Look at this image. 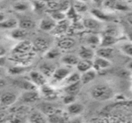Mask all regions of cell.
I'll list each match as a JSON object with an SVG mask.
<instances>
[{
	"label": "cell",
	"mask_w": 132,
	"mask_h": 123,
	"mask_svg": "<svg viewBox=\"0 0 132 123\" xmlns=\"http://www.w3.org/2000/svg\"><path fill=\"white\" fill-rule=\"evenodd\" d=\"M26 68L24 65H19L16 66H12V67L9 68L8 73L12 75H17L22 74L23 72H26Z\"/></svg>",
	"instance_id": "cell-32"
},
{
	"label": "cell",
	"mask_w": 132,
	"mask_h": 123,
	"mask_svg": "<svg viewBox=\"0 0 132 123\" xmlns=\"http://www.w3.org/2000/svg\"><path fill=\"white\" fill-rule=\"evenodd\" d=\"M95 54L96 52H94L91 49L84 45L80 47L78 52V55L81 59H89V60H92L94 58Z\"/></svg>",
	"instance_id": "cell-14"
},
{
	"label": "cell",
	"mask_w": 132,
	"mask_h": 123,
	"mask_svg": "<svg viewBox=\"0 0 132 123\" xmlns=\"http://www.w3.org/2000/svg\"><path fill=\"white\" fill-rule=\"evenodd\" d=\"M113 89L105 84H100L95 86L91 91L92 97L97 101H107L112 98Z\"/></svg>",
	"instance_id": "cell-1"
},
{
	"label": "cell",
	"mask_w": 132,
	"mask_h": 123,
	"mask_svg": "<svg viewBox=\"0 0 132 123\" xmlns=\"http://www.w3.org/2000/svg\"><path fill=\"white\" fill-rule=\"evenodd\" d=\"M97 75V71L93 68L85 72H83L81 75V82L82 84H87L89 82H90L91 81H93Z\"/></svg>",
	"instance_id": "cell-20"
},
{
	"label": "cell",
	"mask_w": 132,
	"mask_h": 123,
	"mask_svg": "<svg viewBox=\"0 0 132 123\" xmlns=\"http://www.w3.org/2000/svg\"><path fill=\"white\" fill-rule=\"evenodd\" d=\"M40 1H43V2H50V1H53V0H40Z\"/></svg>",
	"instance_id": "cell-46"
},
{
	"label": "cell",
	"mask_w": 132,
	"mask_h": 123,
	"mask_svg": "<svg viewBox=\"0 0 132 123\" xmlns=\"http://www.w3.org/2000/svg\"><path fill=\"white\" fill-rule=\"evenodd\" d=\"M77 70L83 73L91 69H93L94 66V61L93 60H89V59H81L78 62V64L76 65Z\"/></svg>",
	"instance_id": "cell-17"
},
{
	"label": "cell",
	"mask_w": 132,
	"mask_h": 123,
	"mask_svg": "<svg viewBox=\"0 0 132 123\" xmlns=\"http://www.w3.org/2000/svg\"><path fill=\"white\" fill-rule=\"evenodd\" d=\"M12 8L17 12H25L32 8V4L27 1H18L13 4Z\"/></svg>",
	"instance_id": "cell-22"
},
{
	"label": "cell",
	"mask_w": 132,
	"mask_h": 123,
	"mask_svg": "<svg viewBox=\"0 0 132 123\" xmlns=\"http://www.w3.org/2000/svg\"><path fill=\"white\" fill-rule=\"evenodd\" d=\"M67 29H68L67 22L66 20H63V21L57 22L55 29L53 30V32L55 35H61V34L64 33L67 30Z\"/></svg>",
	"instance_id": "cell-29"
},
{
	"label": "cell",
	"mask_w": 132,
	"mask_h": 123,
	"mask_svg": "<svg viewBox=\"0 0 132 123\" xmlns=\"http://www.w3.org/2000/svg\"><path fill=\"white\" fill-rule=\"evenodd\" d=\"M29 122L33 123H43L48 122L47 116L41 111H36L30 114Z\"/></svg>",
	"instance_id": "cell-12"
},
{
	"label": "cell",
	"mask_w": 132,
	"mask_h": 123,
	"mask_svg": "<svg viewBox=\"0 0 132 123\" xmlns=\"http://www.w3.org/2000/svg\"><path fill=\"white\" fill-rule=\"evenodd\" d=\"M127 1H128V2H131L132 3V0H127Z\"/></svg>",
	"instance_id": "cell-47"
},
{
	"label": "cell",
	"mask_w": 132,
	"mask_h": 123,
	"mask_svg": "<svg viewBox=\"0 0 132 123\" xmlns=\"http://www.w3.org/2000/svg\"><path fill=\"white\" fill-rule=\"evenodd\" d=\"M73 8H74V9H75V11L77 12H80H80H84L87 9V7L84 4V2H80V1H79V2H77L74 5Z\"/></svg>",
	"instance_id": "cell-39"
},
{
	"label": "cell",
	"mask_w": 132,
	"mask_h": 123,
	"mask_svg": "<svg viewBox=\"0 0 132 123\" xmlns=\"http://www.w3.org/2000/svg\"><path fill=\"white\" fill-rule=\"evenodd\" d=\"M29 79L37 87L39 88L47 83L46 77L39 71H31L29 73Z\"/></svg>",
	"instance_id": "cell-3"
},
{
	"label": "cell",
	"mask_w": 132,
	"mask_h": 123,
	"mask_svg": "<svg viewBox=\"0 0 132 123\" xmlns=\"http://www.w3.org/2000/svg\"><path fill=\"white\" fill-rule=\"evenodd\" d=\"M75 101H76V95H72V94H67L63 99V102L66 105H70L75 102Z\"/></svg>",
	"instance_id": "cell-40"
},
{
	"label": "cell",
	"mask_w": 132,
	"mask_h": 123,
	"mask_svg": "<svg viewBox=\"0 0 132 123\" xmlns=\"http://www.w3.org/2000/svg\"><path fill=\"white\" fill-rule=\"evenodd\" d=\"M27 31L25 30V29H22L21 28L19 27V29H12L10 35L11 37L13 39H15V40H23L24 38L27 35Z\"/></svg>",
	"instance_id": "cell-27"
},
{
	"label": "cell",
	"mask_w": 132,
	"mask_h": 123,
	"mask_svg": "<svg viewBox=\"0 0 132 123\" xmlns=\"http://www.w3.org/2000/svg\"><path fill=\"white\" fill-rule=\"evenodd\" d=\"M97 56H100L105 59H111L114 55V49L111 47H102L101 46L96 51Z\"/></svg>",
	"instance_id": "cell-19"
},
{
	"label": "cell",
	"mask_w": 132,
	"mask_h": 123,
	"mask_svg": "<svg viewBox=\"0 0 132 123\" xmlns=\"http://www.w3.org/2000/svg\"><path fill=\"white\" fill-rule=\"evenodd\" d=\"M80 79H81V75L78 72H73V73H70V75L65 79V83H66V86L70 85L72 83L77 82L80 81Z\"/></svg>",
	"instance_id": "cell-33"
},
{
	"label": "cell",
	"mask_w": 132,
	"mask_h": 123,
	"mask_svg": "<svg viewBox=\"0 0 132 123\" xmlns=\"http://www.w3.org/2000/svg\"><path fill=\"white\" fill-rule=\"evenodd\" d=\"M117 38L114 35H104L101 38V42L100 46L102 47H111V45H114L117 42Z\"/></svg>",
	"instance_id": "cell-23"
},
{
	"label": "cell",
	"mask_w": 132,
	"mask_h": 123,
	"mask_svg": "<svg viewBox=\"0 0 132 123\" xmlns=\"http://www.w3.org/2000/svg\"><path fill=\"white\" fill-rule=\"evenodd\" d=\"M128 36L129 40H130V41L132 42V32H129V33H128Z\"/></svg>",
	"instance_id": "cell-44"
},
{
	"label": "cell",
	"mask_w": 132,
	"mask_h": 123,
	"mask_svg": "<svg viewBox=\"0 0 132 123\" xmlns=\"http://www.w3.org/2000/svg\"><path fill=\"white\" fill-rule=\"evenodd\" d=\"M91 14L94 16L95 18L100 20V21H109L111 20V17L103 12L102 11L97 9V8H93L91 10Z\"/></svg>",
	"instance_id": "cell-30"
},
{
	"label": "cell",
	"mask_w": 132,
	"mask_h": 123,
	"mask_svg": "<svg viewBox=\"0 0 132 123\" xmlns=\"http://www.w3.org/2000/svg\"><path fill=\"white\" fill-rule=\"evenodd\" d=\"M84 110V107L82 104L78 102H73L68 106L67 111L70 115L73 116H77L79 114H81Z\"/></svg>",
	"instance_id": "cell-21"
},
{
	"label": "cell",
	"mask_w": 132,
	"mask_h": 123,
	"mask_svg": "<svg viewBox=\"0 0 132 123\" xmlns=\"http://www.w3.org/2000/svg\"><path fill=\"white\" fill-rule=\"evenodd\" d=\"M56 69V66L50 62H43L39 66V71L41 72L46 78L53 77Z\"/></svg>",
	"instance_id": "cell-7"
},
{
	"label": "cell",
	"mask_w": 132,
	"mask_h": 123,
	"mask_svg": "<svg viewBox=\"0 0 132 123\" xmlns=\"http://www.w3.org/2000/svg\"><path fill=\"white\" fill-rule=\"evenodd\" d=\"M33 43L27 40H22L12 49L13 55H24L34 52Z\"/></svg>",
	"instance_id": "cell-2"
},
{
	"label": "cell",
	"mask_w": 132,
	"mask_h": 123,
	"mask_svg": "<svg viewBox=\"0 0 132 123\" xmlns=\"http://www.w3.org/2000/svg\"><path fill=\"white\" fill-rule=\"evenodd\" d=\"M131 91H132V86H131Z\"/></svg>",
	"instance_id": "cell-49"
},
{
	"label": "cell",
	"mask_w": 132,
	"mask_h": 123,
	"mask_svg": "<svg viewBox=\"0 0 132 123\" xmlns=\"http://www.w3.org/2000/svg\"><path fill=\"white\" fill-rule=\"evenodd\" d=\"M71 73V71L70 69L67 68H59L56 69L53 78L56 80V81H63L65 80Z\"/></svg>",
	"instance_id": "cell-13"
},
{
	"label": "cell",
	"mask_w": 132,
	"mask_h": 123,
	"mask_svg": "<svg viewBox=\"0 0 132 123\" xmlns=\"http://www.w3.org/2000/svg\"><path fill=\"white\" fill-rule=\"evenodd\" d=\"M75 45V41L72 38H63L59 40L57 43V46L60 49L63 50H68L72 49Z\"/></svg>",
	"instance_id": "cell-16"
},
{
	"label": "cell",
	"mask_w": 132,
	"mask_h": 123,
	"mask_svg": "<svg viewBox=\"0 0 132 123\" xmlns=\"http://www.w3.org/2000/svg\"><path fill=\"white\" fill-rule=\"evenodd\" d=\"M127 69H128V70H130V71H131L132 72V61L129 62L127 64Z\"/></svg>",
	"instance_id": "cell-43"
},
{
	"label": "cell",
	"mask_w": 132,
	"mask_h": 123,
	"mask_svg": "<svg viewBox=\"0 0 132 123\" xmlns=\"http://www.w3.org/2000/svg\"><path fill=\"white\" fill-rule=\"evenodd\" d=\"M60 55V52L57 49H48L45 53V57L47 59H54Z\"/></svg>",
	"instance_id": "cell-36"
},
{
	"label": "cell",
	"mask_w": 132,
	"mask_h": 123,
	"mask_svg": "<svg viewBox=\"0 0 132 123\" xmlns=\"http://www.w3.org/2000/svg\"><path fill=\"white\" fill-rule=\"evenodd\" d=\"M94 66L93 68L97 72V71H102L104 69H108L111 66V62L109 59L102 58L100 56H97L94 60Z\"/></svg>",
	"instance_id": "cell-4"
},
{
	"label": "cell",
	"mask_w": 132,
	"mask_h": 123,
	"mask_svg": "<svg viewBox=\"0 0 132 123\" xmlns=\"http://www.w3.org/2000/svg\"><path fill=\"white\" fill-rule=\"evenodd\" d=\"M40 89H40L41 93L45 99H46L48 100H53V99H55L57 98L58 94H57L56 91L51 86H49L46 84L43 86H42Z\"/></svg>",
	"instance_id": "cell-11"
},
{
	"label": "cell",
	"mask_w": 132,
	"mask_h": 123,
	"mask_svg": "<svg viewBox=\"0 0 132 123\" xmlns=\"http://www.w3.org/2000/svg\"><path fill=\"white\" fill-rule=\"evenodd\" d=\"M87 42L91 45H101V39L96 34H90L87 38Z\"/></svg>",
	"instance_id": "cell-34"
},
{
	"label": "cell",
	"mask_w": 132,
	"mask_h": 123,
	"mask_svg": "<svg viewBox=\"0 0 132 123\" xmlns=\"http://www.w3.org/2000/svg\"><path fill=\"white\" fill-rule=\"evenodd\" d=\"M83 25L84 28L89 29V30H97L101 27V22L100 20L97 18H87L84 20Z\"/></svg>",
	"instance_id": "cell-15"
},
{
	"label": "cell",
	"mask_w": 132,
	"mask_h": 123,
	"mask_svg": "<svg viewBox=\"0 0 132 123\" xmlns=\"http://www.w3.org/2000/svg\"><path fill=\"white\" fill-rule=\"evenodd\" d=\"M47 118H48V122H63L67 121L65 119V117L59 111H57L53 115L47 116Z\"/></svg>",
	"instance_id": "cell-31"
},
{
	"label": "cell",
	"mask_w": 132,
	"mask_h": 123,
	"mask_svg": "<svg viewBox=\"0 0 132 123\" xmlns=\"http://www.w3.org/2000/svg\"><path fill=\"white\" fill-rule=\"evenodd\" d=\"M5 53V49H4V47L2 45V46H1V49H0V55H1V57H2V56H4Z\"/></svg>",
	"instance_id": "cell-42"
},
{
	"label": "cell",
	"mask_w": 132,
	"mask_h": 123,
	"mask_svg": "<svg viewBox=\"0 0 132 123\" xmlns=\"http://www.w3.org/2000/svg\"><path fill=\"white\" fill-rule=\"evenodd\" d=\"M61 61L63 64L67 65H70V66H73V65H77L78 64V62H80V59L77 56L74 55H66L62 57Z\"/></svg>",
	"instance_id": "cell-24"
},
{
	"label": "cell",
	"mask_w": 132,
	"mask_h": 123,
	"mask_svg": "<svg viewBox=\"0 0 132 123\" xmlns=\"http://www.w3.org/2000/svg\"><path fill=\"white\" fill-rule=\"evenodd\" d=\"M47 8L51 11H58V10H61V3L58 2L56 0H53V1H50V2H47Z\"/></svg>",
	"instance_id": "cell-38"
},
{
	"label": "cell",
	"mask_w": 132,
	"mask_h": 123,
	"mask_svg": "<svg viewBox=\"0 0 132 123\" xmlns=\"http://www.w3.org/2000/svg\"><path fill=\"white\" fill-rule=\"evenodd\" d=\"M19 27V21L15 18H5L1 22V28L2 29H15Z\"/></svg>",
	"instance_id": "cell-18"
},
{
	"label": "cell",
	"mask_w": 132,
	"mask_h": 123,
	"mask_svg": "<svg viewBox=\"0 0 132 123\" xmlns=\"http://www.w3.org/2000/svg\"><path fill=\"white\" fill-rule=\"evenodd\" d=\"M13 84L24 90V91H32V90H37V86L29 79V80H24V79H19V80H15L13 82Z\"/></svg>",
	"instance_id": "cell-5"
},
{
	"label": "cell",
	"mask_w": 132,
	"mask_h": 123,
	"mask_svg": "<svg viewBox=\"0 0 132 123\" xmlns=\"http://www.w3.org/2000/svg\"><path fill=\"white\" fill-rule=\"evenodd\" d=\"M39 98V94L37 90L25 91L21 96V99L25 103H33L38 100Z\"/></svg>",
	"instance_id": "cell-9"
},
{
	"label": "cell",
	"mask_w": 132,
	"mask_h": 123,
	"mask_svg": "<svg viewBox=\"0 0 132 123\" xmlns=\"http://www.w3.org/2000/svg\"><path fill=\"white\" fill-rule=\"evenodd\" d=\"M121 51L122 53L128 56L132 57V42H126L121 46Z\"/></svg>",
	"instance_id": "cell-37"
},
{
	"label": "cell",
	"mask_w": 132,
	"mask_h": 123,
	"mask_svg": "<svg viewBox=\"0 0 132 123\" xmlns=\"http://www.w3.org/2000/svg\"><path fill=\"white\" fill-rule=\"evenodd\" d=\"M80 2H89L90 0H78Z\"/></svg>",
	"instance_id": "cell-45"
},
{
	"label": "cell",
	"mask_w": 132,
	"mask_h": 123,
	"mask_svg": "<svg viewBox=\"0 0 132 123\" xmlns=\"http://www.w3.org/2000/svg\"><path fill=\"white\" fill-rule=\"evenodd\" d=\"M82 82L81 81H79L75 83H72L70 85H67L64 88V91L67 94H72V95H77L79 90L80 89Z\"/></svg>",
	"instance_id": "cell-26"
},
{
	"label": "cell",
	"mask_w": 132,
	"mask_h": 123,
	"mask_svg": "<svg viewBox=\"0 0 132 123\" xmlns=\"http://www.w3.org/2000/svg\"><path fill=\"white\" fill-rule=\"evenodd\" d=\"M93 1H94V2L96 5H101L104 4V2H105L106 0H93Z\"/></svg>",
	"instance_id": "cell-41"
},
{
	"label": "cell",
	"mask_w": 132,
	"mask_h": 123,
	"mask_svg": "<svg viewBox=\"0 0 132 123\" xmlns=\"http://www.w3.org/2000/svg\"><path fill=\"white\" fill-rule=\"evenodd\" d=\"M36 26V23L32 19L30 18H22L19 21V27L28 30V29H32Z\"/></svg>",
	"instance_id": "cell-28"
},
{
	"label": "cell",
	"mask_w": 132,
	"mask_h": 123,
	"mask_svg": "<svg viewBox=\"0 0 132 123\" xmlns=\"http://www.w3.org/2000/svg\"><path fill=\"white\" fill-rule=\"evenodd\" d=\"M56 24L57 22L53 18H44L40 21L39 27L43 31H53Z\"/></svg>",
	"instance_id": "cell-10"
},
{
	"label": "cell",
	"mask_w": 132,
	"mask_h": 123,
	"mask_svg": "<svg viewBox=\"0 0 132 123\" xmlns=\"http://www.w3.org/2000/svg\"><path fill=\"white\" fill-rule=\"evenodd\" d=\"M17 100V96L12 92H4L1 95V105L4 107H8L13 105Z\"/></svg>",
	"instance_id": "cell-6"
},
{
	"label": "cell",
	"mask_w": 132,
	"mask_h": 123,
	"mask_svg": "<svg viewBox=\"0 0 132 123\" xmlns=\"http://www.w3.org/2000/svg\"><path fill=\"white\" fill-rule=\"evenodd\" d=\"M131 80H132V75H131Z\"/></svg>",
	"instance_id": "cell-48"
},
{
	"label": "cell",
	"mask_w": 132,
	"mask_h": 123,
	"mask_svg": "<svg viewBox=\"0 0 132 123\" xmlns=\"http://www.w3.org/2000/svg\"><path fill=\"white\" fill-rule=\"evenodd\" d=\"M49 46H50L49 42L45 38L39 37L36 38L33 42V47L35 51H38L40 52H46L49 49Z\"/></svg>",
	"instance_id": "cell-8"
},
{
	"label": "cell",
	"mask_w": 132,
	"mask_h": 123,
	"mask_svg": "<svg viewBox=\"0 0 132 123\" xmlns=\"http://www.w3.org/2000/svg\"><path fill=\"white\" fill-rule=\"evenodd\" d=\"M51 18H53L56 22H61L65 20L66 18V14L64 12H63L60 10L58 11H53L51 13Z\"/></svg>",
	"instance_id": "cell-35"
},
{
	"label": "cell",
	"mask_w": 132,
	"mask_h": 123,
	"mask_svg": "<svg viewBox=\"0 0 132 123\" xmlns=\"http://www.w3.org/2000/svg\"><path fill=\"white\" fill-rule=\"evenodd\" d=\"M39 111H41L43 113H44L46 116H49L50 115L54 114L58 110L56 107L52 106L51 104L49 103H42L39 104Z\"/></svg>",
	"instance_id": "cell-25"
}]
</instances>
